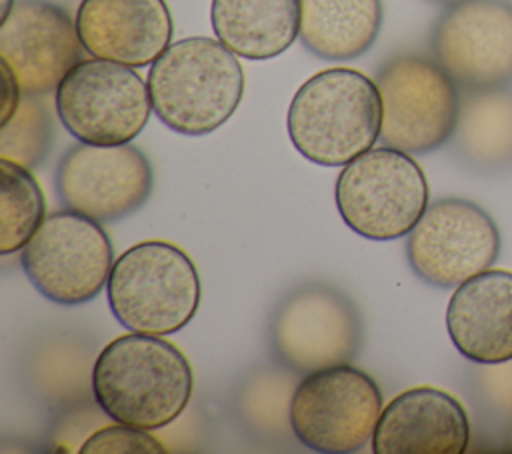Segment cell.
<instances>
[{"label": "cell", "mask_w": 512, "mask_h": 454, "mask_svg": "<svg viewBox=\"0 0 512 454\" xmlns=\"http://www.w3.org/2000/svg\"><path fill=\"white\" fill-rule=\"evenodd\" d=\"M210 24L236 56L270 60L298 38L300 0H212Z\"/></svg>", "instance_id": "cell-18"}, {"label": "cell", "mask_w": 512, "mask_h": 454, "mask_svg": "<svg viewBox=\"0 0 512 454\" xmlns=\"http://www.w3.org/2000/svg\"><path fill=\"white\" fill-rule=\"evenodd\" d=\"M82 454H160L166 452L160 440L128 424H110L92 432L80 446Z\"/></svg>", "instance_id": "cell-23"}, {"label": "cell", "mask_w": 512, "mask_h": 454, "mask_svg": "<svg viewBox=\"0 0 512 454\" xmlns=\"http://www.w3.org/2000/svg\"><path fill=\"white\" fill-rule=\"evenodd\" d=\"M112 316L128 332L166 336L182 330L200 306V276L176 244L146 240L124 250L106 282Z\"/></svg>", "instance_id": "cell-4"}, {"label": "cell", "mask_w": 512, "mask_h": 454, "mask_svg": "<svg viewBox=\"0 0 512 454\" xmlns=\"http://www.w3.org/2000/svg\"><path fill=\"white\" fill-rule=\"evenodd\" d=\"M468 442L470 422L460 400L416 386L382 408L370 448L374 454H462Z\"/></svg>", "instance_id": "cell-16"}, {"label": "cell", "mask_w": 512, "mask_h": 454, "mask_svg": "<svg viewBox=\"0 0 512 454\" xmlns=\"http://www.w3.org/2000/svg\"><path fill=\"white\" fill-rule=\"evenodd\" d=\"M500 252V232L492 216L462 198H440L406 238V258L414 274L436 288H456L488 270Z\"/></svg>", "instance_id": "cell-11"}, {"label": "cell", "mask_w": 512, "mask_h": 454, "mask_svg": "<svg viewBox=\"0 0 512 454\" xmlns=\"http://www.w3.org/2000/svg\"><path fill=\"white\" fill-rule=\"evenodd\" d=\"M430 48L460 90L506 88L512 82V4L464 0L448 6L432 28Z\"/></svg>", "instance_id": "cell-12"}, {"label": "cell", "mask_w": 512, "mask_h": 454, "mask_svg": "<svg viewBox=\"0 0 512 454\" xmlns=\"http://www.w3.org/2000/svg\"><path fill=\"white\" fill-rule=\"evenodd\" d=\"M0 252H20L44 220V194L32 172L0 158Z\"/></svg>", "instance_id": "cell-21"}, {"label": "cell", "mask_w": 512, "mask_h": 454, "mask_svg": "<svg viewBox=\"0 0 512 454\" xmlns=\"http://www.w3.org/2000/svg\"><path fill=\"white\" fill-rule=\"evenodd\" d=\"M0 72H2V100H0V126H4L12 114L18 110L20 102H22V88L14 76V72L10 70V66L0 60Z\"/></svg>", "instance_id": "cell-24"}, {"label": "cell", "mask_w": 512, "mask_h": 454, "mask_svg": "<svg viewBox=\"0 0 512 454\" xmlns=\"http://www.w3.org/2000/svg\"><path fill=\"white\" fill-rule=\"evenodd\" d=\"M146 82L158 120L184 136L218 130L236 112L244 94L238 56L208 36L170 44L150 64Z\"/></svg>", "instance_id": "cell-2"}, {"label": "cell", "mask_w": 512, "mask_h": 454, "mask_svg": "<svg viewBox=\"0 0 512 454\" xmlns=\"http://www.w3.org/2000/svg\"><path fill=\"white\" fill-rule=\"evenodd\" d=\"M334 200L352 232L378 242L408 236L430 204L420 164L392 146L370 148L342 166Z\"/></svg>", "instance_id": "cell-5"}, {"label": "cell", "mask_w": 512, "mask_h": 454, "mask_svg": "<svg viewBox=\"0 0 512 454\" xmlns=\"http://www.w3.org/2000/svg\"><path fill=\"white\" fill-rule=\"evenodd\" d=\"M382 18V0H300L298 38L322 60H354L372 48Z\"/></svg>", "instance_id": "cell-19"}, {"label": "cell", "mask_w": 512, "mask_h": 454, "mask_svg": "<svg viewBox=\"0 0 512 454\" xmlns=\"http://www.w3.org/2000/svg\"><path fill=\"white\" fill-rule=\"evenodd\" d=\"M82 50L76 20L50 0H16L0 20V60L28 96L56 92Z\"/></svg>", "instance_id": "cell-14"}, {"label": "cell", "mask_w": 512, "mask_h": 454, "mask_svg": "<svg viewBox=\"0 0 512 454\" xmlns=\"http://www.w3.org/2000/svg\"><path fill=\"white\" fill-rule=\"evenodd\" d=\"M268 340L278 364L306 376L350 364L362 346V320L340 288L304 282L290 288L274 306Z\"/></svg>", "instance_id": "cell-6"}, {"label": "cell", "mask_w": 512, "mask_h": 454, "mask_svg": "<svg viewBox=\"0 0 512 454\" xmlns=\"http://www.w3.org/2000/svg\"><path fill=\"white\" fill-rule=\"evenodd\" d=\"M456 152L476 168L512 164V92L504 88L460 94L452 138Z\"/></svg>", "instance_id": "cell-20"}, {"label": "cell", "mask_w": 512, "mask_h": 454, "mask_svg": "<svg viewBox=\"0 0 512 454\" xmlns=\"http://www.w3.org/2000/svg\"><path fill=\"white\" fill-rule=\"evenodd\" d=\"M446 330L454 348L474 364L512 360V272L488 268L452 292Z\"/></svg>", "instance_id": "cell-17"}, {"label": "cell", "mask_w": 512, "mask_h": 454, "mask_svg": "<svg viewBox=\"0 0 512 454\" xmlns=\"http://www.w3.org/2000/svg\"><path fill=\"white\" fill-rule=\"evenodd\" d=\"M64 208L96 222H116L142 208L152 192V166L132 144L68 148L54 174Z\"/></svg>", "instance_id": "cell-13"}, {"label": "cell", "mask_w": 512, "mask_h": 454, "mask_svg": "<svg viewBox=\"0 0 512 454\" xmlns=\"http://www.w3.org/2000/svg\"><path fill=\"white\" fill-rule=\"evenodd\" d=\"M194 392L184 352L162 336L130 332L108 342L92 368V394L114 422L160 430L174 422Z\"/></svg>", "instance_id": "cell-1"}, {"label": "cell", "mask_w": 512, "mask_h": 454, "mask_svg": "<svg viewBox=\"0 0 512 454\" xmlns=\"http://www.w3.org/2000/svg\"><path fill=\"white\" fill-rule=\"evenodd\" d=\"M76 30L92 58L142 68L170 46L174 22L166 0H82Z\"/></svg>", "instance_id": "cell-15"}, {"label": "cell", "mask_w": 512, "mask_h": 454, "mask_svg": "<svg viewBox=\"0 0 512 454\" xmlns=\"http://www.w3.org/2000/svg\"><path fill=\"white\" fill-rule=\"evenodd\" d=\"M16 0H0V4H2V12H0V20L10 12V8H12V4H14Z\"/></svg>", "instance_id": "cell-25"}, {"label": "cell", "mask_w": 512, "mask_h": 454, "mask_svg": "<svg viewBox=\"0 0 512 454\" xmlns=\"http://www.w3.org/2000/svg\"><path fill=\"white\" fill-rule=\"evenodd\" d=\"M376 80L354 68H326L294 92L286 130L292 146L318 166H346L380 138Z\"/></svg>", "instance_id": "cell-3"}, {"label": "cell", "mask_w": 512, "mask_h": 454, "mask_svg": "<svg viewBox=\"0 0 512 454\" xmlns=\"http://www.w3.org/2000/svg\"><path fill=\"white\" fill-rule=\"evenodd\" d=\"M52 136V118L40 96L24 94L18 110L0 126V158L32 170L48 156Z\"/></svg>", "instance_id": "cell-22"}, {"label": "cell", "mask_w": 512, "mask_h": 454, "mask_svg": "<svg viewBox=\"0 0 512 454\" xmlns=\"http://www.w3.org/2000/svg\"><path fill=\"white\" fill-rule=\"evenodd\" d=\"M382 394L372 376L338 364L302 376L290 398V430L300 444L322 454L360 452L372 442Z\"/></svg>", "instance_id": "cell-8"}, {"label": "cell", "mask_w": 512, "mask_h": 454, "mask_svg": "<svg viewBox=\"0 0 512 454\" xmlns=\"http://www.w3.org/2000/svg\"><path fill=\"white\" fill-rule=\"evenodd\" d=\"M54 108L62 126L86 144H130L150 120L148 82L124 64L80 60L58 84Z\"/></svg>", "instance_id": "cell-9"}, {"label": "cell", "mask_w": 512, "mask_h": 454, "mask_svg": "<svg viewBox=\"0 0 512 454\" xmlns=\"http://www.w3.org/2000/svg\"><path fill=\"white\" fill-rule=\"evenodd\" d=\"M20 266L46 300L76 306L106 286L114 250L100 222L66 208L44 216L20 250Z\"/></svg>", "instance_id": "cell-10"}, {"label": "cell", "mask_w": 512, "mask_h": 454, "mask_svg": "<svg viewBox=\"0 0 512 454\" xmlns=\"http://www.w3.org/2000/svg\"><path fill=\"white\" fill-rule=\"evenodd\" d=\"M382 100L380 140L408 154H424L446 144L456 128L460 88L428 56L398 54L376 72Z\"/></svg>", "instance_id": "cell-7"}, {"label": "cell", "mask_w": 512, "mask_h": 454, "mask_svg": "<svg viewBox=\"0 0 512 454\" xmlns=\"http://www.w3.org/2000/svg\"><path fill=\"white\" fill-rule=\"evenodd\" d=\"M430 2H436V4H444V6H454V4H460L464 0H430Z\"/></svg>", "instance_id": "cell-26"}]
</instances>
